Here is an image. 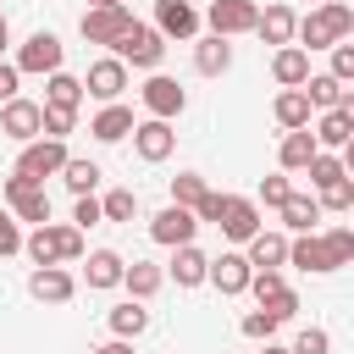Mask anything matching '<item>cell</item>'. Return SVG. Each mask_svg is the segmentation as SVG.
<instances>
[{
    "mask_svg": "<svg viewBox=\"0 0 354 354\" xmlns=\"http://www.w3.org/2000/svg\"><path fill=\"white\" fill-rule=\"evenodd\" d=\"M354 33V6H343V0H326V6H310V17H299L293 22V44L310 55V50H332V44H343Z\"/></svg>",
    "mask_w": 354,
    "mask_h": 354,
    "instance_id": "obj_1",
    "label": "cell"
},
{
    "mask_svg": "<svg viewBox=\"0 0 354 354\" xmlns=\"http://www.w3.org/2000/svg\"><path fill=\"white\" fill-rule=\"evenodd\" d=\"M22 254L33 266H66V260H83L88 249H83V232L72 221H44V227L22 232Z\"/></svg>",
    "mask_w": 354,
    "mask_h": 354,
    "instance_id": "obj_2",
    "label": "cell"
},
{
    "mask_svg": "<svg viewBox=\"0 0 354 354\" xmlns=\"http://www.w3.org/2000/svg\"><path fill=\"white\" fill-rule=\"evenodd\" d=\"M61 61H66V44L50 33V28H39V33H28L22 44H17V77H50V72H61Z\"/></svg>",
    "mask_w": 354,
    "mask_h": 354,
    "instance_id": "obj_3",
    "label": "cell"
},
{
    "mask_svg": "<svg viewBox=\"0 0 354 354\" xmlns=\"http://www.w3.org/2000/svg\"><path fill=\"white\" fill-rule=\"evenodd\" d=\"M111 55L122 61V66H138V72H160V55H166V39L149 28V22H133L116 44H111Z\"/></svg>",
    "mask_w": 354,
    "mask_h": 354,
    "instance_id": "obj_4",
    "label": "cell"
},
{
    "mask_svg": "<svg viewBox=\"0 0 354 354\" xmlns=\"http://www.w3.org/2000/svg\"><path fill=\"white\" fill-rule=\"evenodd\" d=\"M61 166H66V138H33V144H22L11 171L28 183H44V177H61Z\"/></svg>",
    "mask_w": 354,
    "mask_h": 354,
    "instance_id": "obj_5",
    "label": "cell"
},
{
    "mask_svg": "<svg viewBox=\"0 0 354 354\" xmlns=\"http://www.w3.org/2000/svg\"><path fill=\"white\" fill-rule=\"evenodd\" d=\"M6 210L17 216V221H28V227H44L50 221V194H44V183H28V177H6Z\"/></svg>",
    "mask_w": 354,
    "mask_h": 354,
    "instance_id": "obj_6",
    "label": "cell"
},
{
    "mask_svg": "<svg viewBox=\"0 0 354 354\" xmlns=\"http://www.w3.org/2000/svg\"><path fill=\"white\" fill-rule=\"evenodd\" d=\"M138 100H144V111H149L155 122H171V116L188 111V88H183L177 77H166V72H149V83L138 88Z\"/></svg>",
    "mask_w": 354,
    "mask_h": 354,
    "instance_id": "obj_7",
    "label": "cell"
},
{
    "mask_svg": "<svg viewBox=\"0 0 354 354\" xmlns=\"http://www.w3.org/2000/svg\"><path fill=\"white\" fill-rule=\"evenodd\" d=\"M77 28H83V39H88V44H105V50H111V44H116V39L133 28V11H127L122 0H111V6L83 11V22H77Z\"/></svg>",
    "mask_w": 354,
    "mask_h": 354,
    "instance_id": "obj_8",
    "label": "cell"
},
{
    "mask_svg": "<svg viewBox=\"0 0 354 354\" xmlns=\"http://www.w3.org/2000/svg\"><path fill=\"white\" fill-rule=\"evenodd\" d=\"M254 17H260L254 0H210V11L199 22H210L216 39H238V33H254Z\"/></svg>",
    "mask_w": 354,
    "mask_h": 354,
    "instance_id": "obj_9",
    "label": "cell"
},
{
    "mask_svg": "<svg viewBox=\"0 0 354 354\" xmlns=\"http://www.w3.org/2000/svg\"><path fill=\"white\" fill-rule=\"evenodd\" d=\"M160 39H199V6L194 0H155V22H149Z\"/></svg>",
    "mask_w": 354,
    "mask_h": 354,
    "instance_id": "obj_10",
    "label": "cell"
},
{
    "mask_svg": "<svg viewBox=\"0 0 354 354\" xmlns=\"http://www.w3.org/2000/svg\"><path fill=\"white\" fill-rule=\"evenodd\" d=\"M216 227H221L232 243H249V238L260 232V205L243 199V194H221V216H216Z\"/></svg>",
    "mask_w": 354,
    "mask_h": 354,
    "instance_id": "obj_11",
    "label": "cell"
},
{
    "mask_svg": "<svg viewBox=\"0 0 354 354\" xmlns=\"http://www.w3.org/2000/svg\"><path fill=\"white\" fill-rule=\"evenodd\" d=\"M122 88H127V66H122L116 55H100V61H88L83 94H94L100 105H116V100H122Z\"/></svg>",
    "mask_w": 354,
    "mask_h": 354,
    "instance_id": "obj_12",
    "label": "cell"
},
{
    "mask_svg": "<svg viewBox=\"0 0 354 354\" xmlns=\"http://www.w3.org/2000/svg\"><path fill=\"white\" fill-rule=\"evenodd\" d=\"M310 138H315V149H348V138H354V105H337V111H315V122H310Z\"/></svg>",
    "mask_w": 354,
    "mask_h": 354,
    "instance_id": "obj_13",
    "label": "cell"
},
{
    "mask_svg": "<svg viewBox=\"0 0 354 354\" xmlns=\"http://www.w3.org/2000/svg\"><path fill=\"white\" fill-rule=\"evenodd\" d=\"M133 149H138V160H149V166H160L171 149H177V133H171V122H155V116H144V122H133Z\"/></svg>",
    "mask_w": 354,
    "mask_h": 354,
    "instance_id": "obj_14",
    "label": "cell"
},
{
    "mask_svg": "<svg viewBox=\"0 0 354 354\" xmlns=\"http://www.w3.org/2000/svg\"><path fill=\"white\" fill-rule=\"evenodd\" d=\"M194 232H199V221H194V210H183V205H166V210H155V216H149V238H155V243H166V249L194 243Z\"/></svg>",
    "mask_w": 354,
    "mask_h": 354,
    "instance_id": "obj_15",
    "label": "cell"
},
{
    "mask_svg": "<svg viewBox=\"0 0 354 354\" xmlns=\"http://www.w3.org/2000/svg\"><path fill=\"white\" fill-rule=\"evenodd\" d=\"M249 277H254V271H249L243 249H221V254L210 260V271H205V282H210L216 293H227V299H232V293H243V288H249Z\"/></svg>",
    "mask_w": 354,
    "mask_h": 354,
    "instance_id": "obj_16",
    "label": "cell"
},
{
    "mask_svg": "<svg viewBox=\"0 0 354 354\" xmlns=\"http://www.w3.org/2000/svg\"><path fill=\"white\" fill-rule=\"evenodd\" d=\"M28 293H33L39 304H66V299L77 293V277H72L66 266H33V277H28Z\"/></svg>",
    "mask_w": 354,
    "mask_h": 354,
    "instance_id": "obj_17",
    "label": "cell"
},
{
    "mask_svg": "<svg viewBox=\"0 0 354 354\" xmlns=\"http://www.w3.org/2000/svg\"><path fill=\"white\" fill-rule=\"evenodd\" d=\"M0 133L6 138H17V144H33L39 138V100H6L0 105Z\"/></svg>",
    "mask_w": 354,
    "mask_h": 354,
    "instance_id": "obj_18",
    "label": "cell"
},
{
    "mask_svg": "<svg viewBox=\"0 0 354 354\" xmlns=\"http://www.w3.org/2000/svg\"><path fill=\"white\" fill-rule=\"evenodd\" d=\"M243 260H249V271H282L288 266V232H254L249 243H243Z\"/></svg>",
    "mask_w": 354,
    "mask_h": 354,
    "instance_id": "obj_19",
    "label": "cell"
},
{
    "mask_svg": "<svg viewBox=\"0 0 354 354\" xmlns=\"http://www.w3.org/2000/svg\"><path fill=\"white\" fill-rule=\"evenodd\" d=\"M288 266L315 271V277L337 271V266H332V254H326V238H321V232H299V238H288Z\"/></svg>",
    "mask_w": 354,
    "mask_h": 354,
    "instance_id": "obj_20",
    "label": "cell"
},
{
    "mask_svg": "<svg viewBox=\"0 0 354 354\" xmlns=\"http://www.w3.org/2000/svg\"><path fill=\"white\" fill-rule=\"evenodd\" d=\"M177 288H199L205 282V271H210V254L199 249V243H183V249H171V266H160Z\"/></svg>",
    "mask_w": 354,
    "mask_h": 354,
    "instance_id": "obj_21",
    "label": "cell"
},
{
    "mask_svg": "<svg viewBox=\"0 0 354 354\" xmlns=\"http://www.w3.org/2000/svg\"><path fill=\"white\" fill-rule=\"evenodd\" d=\"M122 254L116 249H88V260H83V282L94 288V293H111V288H122Z\"/></svg>",
    "mask_w": 354,
    "mask_h": 354,
    "instance_id": "obj_22",
    "label": "cell"
},
{
    "mask_svg": "<svg viewBox=\"0 0 354 354\" xmlns=\"http://www.w3.org/2000/svg\"><path fill=\"white\" fill-rule=\"evenodd\" d=\"M304 100H310V111H337V105H354V88H343L326 72H310L304 77Z\"/></svg>",
    "mask_w": 354,
    "mask_h": 354,
    "instance_id": "obj_23",
    "label": "cell"
},
{
    "mask_svg": "<svg viewBox=\"0 0 354 354\" xmlns=\"http://www.w3.org/2000/svg\"><path fill=\"white\" fill-rule=\"evenodd\" d=\"M227 66H232V44H227V39H216V33L194 39V72H199V77H221Z\"/></svg>",
    "mask_w": 354,
    "mask_h": 354,
    "instance_id": "obj_24",
    "label": "cell"
},
{
    "mask_svg": "<svg viewBox=\"0 0 354 354\" xmlns=\"http://www.w3.org/2000/svg\"><path fill=\"white\" fill-rule=\"evenodd\" d=\"M271 116L282 122V133H299V127H310V122H315V111H310L304 88H282V94L271 100Z\"/></svg>",
    "mask_w": 354,
    "mask_h": 354,
    "instance_id": "obj_25",
    "label": "cell"
},
{
    "mask_svg": "<svg viewBox=\"0 0 354 354\" xmlns=\"http://www.w3.org/2000/svg\"><path fill=\"white\" fill-rule=\"evenodd\" d=\"M133 122H138V116H133V105H122V100H116V105H105V111L88 122V133H94L100 144H122V138L133 133Z\"/></svg>",
    "mask_w": 354,
    "mask_h": 354,
    "instance_id": "obj_26",
    "label": "cell"
},
{
    "mask_svg": "<svg viewBox=\"0 0 354 354\" xmlns=\"http://www.w3.org/2000/svg\"><path fill=\"white\" fill-rule=\"evenodd\" d=\"M160 282H166V271H160V266H149V260L122 266V288H127V299H138V304H149V299L160 293Z\"/></svg>",
    "mask_w": 354,
    "mask_h": 354,
    "instance_id": "obj_27",
    "label": "cell"
},
{
    "mask_svg": "<svg viewBox=\"0 0 354 354\" xmlns=\"http://www.w3.org/2000/svg\"><path fill=\"white\" fill-rule=\"evenodd\" d=\"M293 22H299V17H293V6H266V11L254 17V33H260L266 44H277V50H282V44H293Z\"/></svg>",
    "mask_w": 354,
    "mask_h": 354,
    "instance_id": "obj_28",
    "label": "cell"
},
{
    "mask_svg": "<svg viewBox=\"0 0 354 354\" xmlns=\"http://www.w3.org/2000/svg\"><path fill=\"white\" fill-rule=\"evenodd\" d=\"M271 77H277L282 88H304V77H310V55H304L299 44H282V50L271 55Z\"/></svg>",
    "mask_w": 354,
    "mask_h": 354,
    "instance_id": "obj_29",
    "label": "cell"
},
{
    "mask_svg": "<svg viewBox=\"0 0 354 354\" xmlns=\"http://www.w3.org/2000/svg\"><path fill=\"white\" fill-rule=\"evenodd\" d=\"M277 210H282V227H288V232H315V221H321L315 194H288Z\"/></svg>",
    "mask_w": 354,
    "mask_h": 354,
    "instance_id": "obj_30",
    "label": "cell"
},
{
    "mask_svg": "<svg viewBox=\"0 0 354 354\" xmlns=\"http://www.w3.org/2000/svg\"><path fill=\"white\" fill-rule=\"evenodd\" d=\"M105 321H111V332H116L122 343H133V337H144V332H149V310H144L138 299H122Z\"/></svg>",
    "mask_w": 354,
    "mask_h": 354,
    "instance_id": "obj_31",
    "label": "cell"
},
{
    "mask_svg": "<svg viewBox=\"0 0 354 354\" xmlns=\"http://www.w3.org/2000/svg\"><path fill=\"white\" fill-rule=\"evenodd\" d=\"M44 105H55V111H77V105H83V77H72V72H50V77H44Z\"/></svg>",
    "mask_w": 354,
    "mask_h": 354,
    "instance_id": "obj_32",
    "label": "cell"
},
{
    "mask_svg": "<svg viewBox=\"0 0 354 354\" xmlns=\"http://www.w3.org/2000/svg\"><path fill=\"white\" fill-rule=\"evenodd\" d=\"M310 155H315V138H310V127H299V133H282V144H277V166H282V171H304V166H310Z\"/></svg>",
    "mask_w": 354,
    "mask_h": 354,
    "instance_id": "obj_33",
    "label": "cell"
},
{
    "mask_svg": "<svg viewBox=\"0 0 354 354\" xmlns=\"http://www.w3.org/2000/svg\"><path fill=\"white\" fill-rule=\"evenodd\" d=\"M100 160H77V155H66V166H61V183L72 188V199H83V194H94L100 188Z\"/></svg>",
    "mask_w": 354,
    "mask_h": 354,
    "instance_id": "obj_34",
    "label": "cell"
},
{
    "mask_svg": "<svg viewBox=\"0 0 354 354\" xmlns=\"http://www.w3.org/2000/svg\"><path fill=\"white\" fill-rule=\"evenodd\" d=\"M304 171H310V183H315V188H326V183H343V177H348V160H343V155H332V149H315Z\"/></svg>",
    "mask_w": 354,
    "mask_h": 354,
    "instance_id": "obj_35",
    "label": "cell"
},
{
    "mask_svg": "<svg viewBox=\"0 0 354 354\" xmlns=\"http://www.w3.org/2000/svg\"><path fill=\"white\" fill-rule=\"evenodd\" d=\"M205 194H210V183H205L199 171H177V177H171V205H183V210H194V205H199Z\"/></svg>",
    "mask_w": 354,
    "mask_h": 354,
    "instance_id": "obj_36",
    "label": "cell"
},
{
    "mask_svg": "<svg viewBox=\"0 0 354 354\" xmlns=\"http://www.w3.org/2000/svg\"><path fill=\"white\" fill-rule=\"evenodd\" d=\"M100 216H105V221H133V216H138V194H133V188H111V194L100 199Z\"/></svg>",
    "mask_w": 354,
    "mask_h": 354,
    "instance_id": "obj_37",
    "label": "cell"
},
{
    "mask_svg": "<svg viewBox=\"0 0 354 354\" xmlns=\"http://www.w3.org/2000/svg\"><path fill=\"white\" fill-rule=\"evenodd\" d=\"M77 127V111H55V105H39V138H66Z\"/></svg>",
    "mask_w": 354,
    "mask_h": 354,
    "instance_id": "obj_38",
    "label": "cell"
},
{
    "mask_svg": "<svg viewBox=\"0 0 354 354\" xmlns=\"http://www.w3.org/2000/svg\"><path fill=\"white\" fill-rule=\"evenodd\" d=\"M321 238H326V254H332L337 271L354 266V227H332V232H321Z\"/></svg>",
    "mask_w": 354,
    "mask_h": 354,
    "instance_id": "obj_39",
    "label": "cell"
},
{
    "mask_svg": "<svg viewBox=\"0 0 354 354\" xmlns=\"http://www.w3.org/2000/svg\"><path fill=\"white\" fill-rule=\"evenodd\" d=\"M315 205H321V210H337V216L354 210V183H348V177H343V183H326V188L315 194Z\"/></svg>",
    "mask_w": 354,
    "mask_h": 354,
    "instance_id": "obj_40",
    "label": "cell"
},
{
    "mask_svg": "<svg viewBox=\"0 0 354 354\" xmlns=\"http://www.w3.org/2000/svg\"><path fill=\"white\" fill-rule=\"evenodd\" d=\"M260 310H266V315L282 326V321H293V315H299V293H293V288H277V293H271Z\"/></svg>",
    "mask_w": 354,
    "mask_h": 354,
    "instance_id": "obj_41",
    "label": "cell"
},
{
    "mask_svg": "<svg viewBox=\"0 0 354 354\" xmlns=\"http://www.w3.org/2000/svg\"><path fill=\"white\" fill-rule=\"evenodd\" d=\"M288 354H332V332H326V326H304Z\"/></svg>",
    "mask_w": 354,
    "mask_h": 354,
    "instance_id": "obj_42",
    "label": "cell"
},
{
    "mask_svg": "<svg viewBox=\"0 0 354 354\" xmlns=\"http://www.w3.org/2000/svg\"><path fill=\"white\" fill-rule=\"evenodd\" d=\"M326 77H337L343 88L354 83V44L343 39V44H332V66H326Z\"/></svg>",
    "mask_w": 354,
    "mask_h": 354,
    "instance_id": "obj_43",
    "label": "cell"
},
{
    "mask_svg": "<svg viewBox=\"0 0 354 354\" xmlns=\"http://www.w3.org/2000/svg\"><path fill=\"white\" fill-rule=\"evenodd\" d=\"M238 332H243V337H254V343H271V332H277V321H271L266 310H249V315L238 321Z\"/></svg>",
    "mask_w": 354,
    "mask_h": 354,
    "instance_id": "obj_44",
    "label": "cell"
},
{
    "mask_svg": "<svg viewBox=\"0 0 354 354\" xmlns=\"http://www.w3.org/2000/svg\"><path fill=\"white\" fill-rule=\"evenodd\" d=\"M0 254H22V221L0 205Z\"/></svg>",
    "mask_w": 354,
    "mask_h": 354,
    "instance_id": "obj_45",
    "label": "cell"
},
{
    "mask_svg": "<svg viewBox=\"0 0 354 354\" xmlns=\"http://www.w3.org/2000/svg\"><path fill=\"white\" fill-rule=\"evenodd\" d=\"M288 194H293V183H288L282 171H271V177H260V205H271V210H277V205H282Z\"/></svg>",
    "mask_w": 354,
    "mask_h": 354,
    "instance_id": "obj_46",
    "label": "cell"
},
{
    "mask_svg": "<svg viewBox=\"0 0 354 354\" xmlns=\"http://www.w3.org/2000/svg\"><path fill=\"white\" fill-rule=\"evenodd\" d=\"M100 221H105V216H100V199H94V194H83V199L72 205V227H77V232H88V227H100Z\"/></svg>",
    "mask_w": 354,
    "mask_h": 354,
    "instance_id": "obj_47",
    "label": "cell"
},
{
    "mask_svg": "<svg viewBox=\"0 0 354 354\" xmlns=\"http://www.w3.org/2000/svg\"><path fill=\"white\" fill-rule=\"evenodd\" d=\"M17 83H22V77H17V66H11V61H0V105H6V100H17Z\"/></svg>",
    "mask_w": 354,
    "mask_h": 354,
    "instance_id": "obj_48",
    "label": "cell"
},
{
    "mask_svg": "<svg viewBox=\"0 0 354 354\" xmlns=\"http://www.w3.org/2000/svg\"><path fill=\"white\" fill-rule=\"evenodd\" d=\"M88 354H133V343H122V337H111V343H100V348H88Z\"/></svg>",
    "mask_w": 354,
    "mask_h": 354,
    "instance_id": "obj_49",
    "label": "cell"
},
{
    "mask_svg": "<svg viewBox=\"0 0 354 354\" xmlns=\"http://www.w3.org/2000/svg\"><path fill=\"white\" fill-rule=\"evenodd\" d=\"M11 44V22H6V11H0V50Z\"/></svg>",
    "mask_w": 354,
    "mask_h": 354,
    "instance_id": "obj_50",
    "label": "cell"
},
{
    "mask_svg": "<svg viewBox=\"0 0 354 354\" xmlns=\"http://www.w3.org/2000/svg\"><path fill=\"white\" fill-rule=\"evenodd\" d=\"M260 354H288V348H282V343H266V348H260Z\"/></svg>",
    "mask_w": 354,
    "mask_h": 354,
    "instance_id": "obj_51",
    "label": "cell"
},
{
    "mask_svg": "<svg viewBox=\"0 0 354 354\" xmlns=\"http://www.w3.org/2000/svg\"><path fill=\"white\" fill-rule=\"evenodd\" d=\"M310 6H326V0H310Z\"/></svg>",
    "mask_w": 354,
    "mask_h": 354,
    "instance_id": "obj_52",
    "label": "cell"
}]
</instances>
